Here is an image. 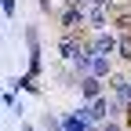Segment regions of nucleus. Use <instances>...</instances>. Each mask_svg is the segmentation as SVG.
<instances>
[{"label":"nucleus","instance_id":"nucleus-1","mask_svg":"<svg viewBox=\"0 0 131 131\" xmlns=\"http://www.w3.org/2000/svg\"><path fill=\"white\" fill-rule=\"evenodd\" d=\"M84 117H88L91 124H102V120L109 117V102H106L102 95H98V98H91V102H88V109H84Z\"/></svg>","mask_w":131,"mask_h":131},{"label":"nucleus","instance_id":"nucleus-2","mask_svg":"<svg viewBox=\"0 0 131 131\" xmlns=\"http://www.w3.org/2000/svg\"><path fill=\"white\" fill-rule=\"evenodd\" d=\"M109 88H113V95H117V102L127 109L131 106V80L127 77H109Z\"/></svg>","mask_w":131,"mask_h":131},{"label":"nucleus","instance_id":"nucleus-3","mask_svg":"<svg viewBox=\"0 0 131 131\" xmlns=\"http://www.w3.org/2000/svg\"><path fill=\"white\" fill-rule=\"evenodd\" d=\"M58 51L69 58V62H77L80 55H91V51H88V47L80 44V40H69V37H62V40H58Z\"/></svg>","mask_w":131,"mask_h":131},{"label":"nucleus","instance_id":"nucleus-4","mask_svg":"<svg viewBox=\"0 0 131 131\" xmlns=\"http://www.w3.org/2000/svg\"><path fill=\"white\" fill-rule=\"evenodd\" d=\"M113 47H117V40H113L109 33H98V37H95V40L88 44V51H91V55H109Z\"/></svg>","mask_w":131,"mask_h":131},{"label":"nucleus","instance_id":"nucleus-5","mask_svg":"<svg viewBox=\"0 0 131 131\" xmlns=\"http://www.w3.org/2000/svg\"><path fill=\"white\" fill-rule=\"evenodd\" d=\"M80 91H84V98L91 102V98L102 95V80H98V77H84V80H80Z\"/></svg>","mask_w":131,"mask_h":131},{"label":"nucleus","instance_id":"nucleus-6","mask_svg":"<svg viewBox=\"0 0 131 131\" xmlns=\"http://www.w3.org/2000/svg\"><path fill=\"white\" fill-rule=\"evenodd\" d=\"M80 22H84V11L73 7V4H66V11H62V26H66V29H73V26H80Z\"/></svg>","mask_w":131,"mask_h":131},{"label":"nucleus","instance_id":"nucleus-7","mask_svg":"<svg viewBox=\"0 0 131 131\" xmlns=\"http://www.w3.org/2000/svg\"><path fill=\"white\" fill-rule=\"evenodd\" d=\"M91 77H109V58L106 55H91Z\"/></svg>","mask_w":131,"mask_h":131},{"label":"nucleus","instance_id":"nucleus-8","mask_svg":"<svg viewBox=\"0 0 131 131\" xmlns=\"http://www.w3.org/2000/svg\"><path fill=\"white\" fill-rule=\"evenodd\" d=\"M113 26H117L120 33H127V29H131V11H127V7H120V11H117V18H113Z\"/></svg>","mask_w":131,"mask_h":131},{"label":"nucleus","instance_id":"nucleus-9","mask_svg":"<svg viewBox=\"0 0 131 131\" xmlns=\"http://www.w3.org/2000/svg\"><path fill=\"white\" fill-rule=\"evenodd\" d=\"M117 51H120V58L131 62V37H120V40H117Z\"/></svg>","mask_w":131,"mask_h":131},{"label":"nucleus","instance_id":"nucleus-10","mask_svg":"<svg viewBox=\"0 0 131 131\" xmlns=\"http://www.w3.org/2000/svg\"><path fill=\"white\" fill-rule=\"evenodd\" d=\"M98 131H120V124H113V120H102V124H98Z\"/></svg>","mask_w":131,"mask_h":131},{"label":"nucleus","instance_id":"nucleus-11","mask_svg":"<svg viewBox=\"0 0 131 131\" xmlns=\"http://www.w3.org/2000/svg\"><path fill=\"white\" fill-rule=\"evenodd\" d=\"M124 117H127V127H131V106H127V113H124Z\"/></svg>","mask_w":131,"mask_h":131},{"label":"nucleus","instance_id":"nucleus-12","mask_svg":"<svg viewBox=\"0 0 131 131\" xmlns=\"http://www.w3.org/2000/svg\"><path fill=\"white\" fill-rule=\"evenodd\" d=\"M95 4H106V0H95Z\"/></svg>","mask_w":131,"mask_h":131}]
</instances>
